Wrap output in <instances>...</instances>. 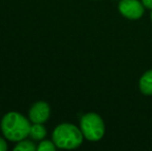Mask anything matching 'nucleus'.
Segmentation results:
<instances>
[{
	"label": "nucleus",
	"instance_id": "f257e3e1",
	"mask_svg": "<svg viewBox=\"0 0 152 151\" xmlns=\"http://www.w3.org/2000/svg\"><path fill=\"white\" fill-rule=\"evenodd\" d=\"M30 129V121L18 112H10L1 120L2 133L10 141H22L29 136Z\"/></svg>",
	"mask_w": 152,
	"mask_h": 151
},
{
	"label": "nucleus",
	"instance_id": "f03ea898",
	"mask_svg": "<svg viewBox=\"0 0 152 151\" xmlns=\"http://www.w3.org/2000/svg\"><path fill=\"white\" fill-rule=\"evenodd\" d=\"M53 142L61 149H75L83 143V133L81 128L70 123L59 124L53 131Z\"/></svg>",
	"mask_w": 152,
	"mask_h": 151
},
{
	"label": "nucleus",
	"instance_id": "7ed1b4c3",
	"mask_svg": "<svg viewBox=\"0 0 152 151\" xmlns=\"http://www.w3.org/2000/svg\"><path fill=\"white\" fill-rule=\"evenodd\" d=\"M80 126L84 138L89 141H98L104 135V123L98 114H85L81 118Z\"/></svg>",
	"mask_w": 152,
	"mask_h": 151
},
{
	"label": "nucleus",
	"instance_id": "20e7f679",
	"mask_svg": "<svg viewBox=\"0 0 152 151\" xmlns=\"http://www.w3.org/2000/svg\"><path fill=\"white\" fill-rule=\"evenodd\" d=\"M144 7L142 1L139 0H121L118 5L120 14L129 20L140 19L144 14Z\"/></svg>",
	"mask_w": 152,
	"mask_h": 151
},
{
	"label": "nucleus",
	"instance_id": "39448f33",
	"mask_svg": "<svg viewBox=\"0 0 152 151\" xmlns=\"http://www.w3.org/2000/svg\"><path fill=\"white\" fill-rule=\"evenodd\" d=\"M50 106L46 101H37L29 110V119L33 123H44L50 117Z\"/></svg>",
	"mask_w": 152,
	"mask_h": 151
},
{
	"label": "nucleus",
	"instance_id": "423d86ee",
	"mask_svg": "<svg viewBox=\"0 0 152 151\" xmlns=\"http://www.w3.org/2000/svg\"><path fill=\"white\" fill-rule=\"evenodd\" d=\"M139 87L143 94L152 95V69L146 71L140 79Z\"/></svg>",
	"mask_w": 152,
	"mask_h": 151
},
{
	"label": "nucleus",
	"instance_id": "0eeeda50",
	"mask_svg": "<svg viewBox=\"0 0 152 151\" xmlns=\"http://www.w3.org/2000/svg\"><path fill=\"white\" fill-rule=\"evenodd\" d=\"M46 135H47V131L44 125H42V123H34L33 125H31L29 136H30L33 140H36V141L42 140L46 137Z\"/></svg>",
	"mask_w": 152,
	"mask_h": 151
},
{
	"label": "nucleus",
	"instance_id": "6e6552de",
	"mask_svg": "<svg viewBox=\"0 0 152 151\" xmlns=\"http://www.w3.org/2000/svg\"><path fill=\"white\" fill-rule=\"evenodd\" d=\"M14 150L16 151H35L37 150V147L35 146V144L28 140H22L19 141L18 144L14 147Z\"/></svg>",
	"mask_w": 152,
	"mask_h": 151
},
{
	"label": "nucleus",
	"instance_id": "1a4fd4ad",
	"mask_svg": "<svg viewBox=\"0 0 152 151\" xmlns=\"http://www.w3.org/2000/svg\"><path fill=\"white\" fill-rule=\"evenodd\" d=\"M57 146L55 145L54 142L51 141H42L39 143V145L37 146L38 151H54L56 149Z\"/></svg>",
	"mask_w": 152,
	"mask_h": 151
},
{
	"label": "nucleus",
	"instance_id": "9d476101",
	"mask_svg": "<svg viewBox=\"0 0 152 151\" xmlns=\"http://www.w3.org/2000/svg\"><path fill=\"white\" fill-rule=\"evenodd\" d=\"M5 150H7V144H6L5 140L0 137V151H5Z\"/></svg>",
	"mask_w": 152,
	"mask_h": 151
},
{
	"label": "nucleus",
	"instance_id": "9b49d317",
	"mask_svg": "<svg viewBox=\"0 0 152 151\" xmlns=\"http://www.w3.org/2000/svg\"><path fill=\"white\" fill-rule=\"evenodd\" d=\"M142 3L146 8L152 9V0H142Z\"/></svg>",
	"mask_w": 152,
	"mask_h": 151
},
{
	"label": "nucleus",
	"instance_id": "f8f14e48",
	"mask_svg": "<svg viewBox=\"0 0 152 151\" xmlns=\"http://www.w3.org/2000/svg\"><path fill=\"white\" fill-rule=\"evenodd\" d=\"M150 18H151V21H152V9H151V14H150Z\"/></svg>",
	"mask_w": 152,
	"mask_h": 151
}]
</instances>
